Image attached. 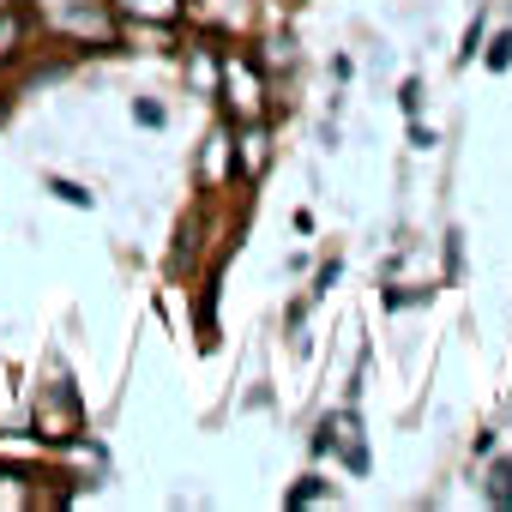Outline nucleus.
<instances>
[{
    "label": "nucleus",
    "instance_id": "f257e3e1",
    "mask_svg": "<svg viewBox=\"0 0 512 512\" xmlns=\"http://www.w3.org/2000/svg\"><path fill=\"white\" fill-rule=\"evenodd\" d=\"M217 91H223V109L235 121H260L266 115V73H260V61L241 55V49H229L217 61Z\"/></svg>",
    "mask_w": 512,
    "mask_h": 512
},
{
    "label": "nucleus",
    "instance_id": "f03ea898",
    "mask_svg": "<svg viewBox=\"0 0 512 512\" xmlns=\"http://www.w3.org/2000/svg\"><path fill=\"white\" fill-rule=\"evenodd\" d=\"M187 7L199 13L205 31H223V37H253V0H187Z\"/></svg>",
    "mask_w": 512,
    "mask_h": 512
},
{
    "label": "nucleus",
    "instance_id": "7ed1b4c3",
    "mask_svg": "<svg viewBox=\"0 0 512 512\" xmlns=\"http://www.w3.org/2000/svg\"><path fill=\"white\" fill-rule=\"evenodd\" d=\"M109 7L127 19V25H175L187 13V0H109Z\"/></svg>",
    "mask_w": 512,
    "mask_h": 512
},
{
    "label": "nucleus",
    "instance_id": "20e7f679",
    "mask_svg": "<svg viewBox=\"0 0 512 512\" xmlns=\"http://www.w3.org/2000/svg\"><path fill=\"white\" fill-rule=\"evenodd\" d=\"M37 428H43V440H73V428H79V398H73V392H49Z\"/></svg>",
    "mask_w": 512,
    "mask_h": 512
},
{
    "label": "nucleus",
    "instance_id": "39448f33",
    "mask_svg": "<svg viewBox=\"0 0 512 512\" xmlns=\"http://www.w3.org/2000/svg\"><path fill=\"white\" fill-rule=\"evenodd\" d=\"M229 151H235L241 175H260L266 169V127L260 121H241V133H229Z\"/></svg>",
    "mask_w": 512,
    "mask_h": 512
},
{
    "label": "nucleus",
    "instance_id": "423d86ee",
    "mask_svg": "<svg viewBox=\"0 0 512 512\" xmlns=\"http://www.w3.org/2000/svg\"><path fill=\"white\" fill-rule=\"evenodd\" d=\"M61 31L91 37V43H109V19H103L97 7H67V13H61Z\"/></svg>",
    "mask_w": 512,
    "mask_h": 512
},
{
    "label": "nucleus",
    "instance_id": "0eeeda50",
    "mask_svg": "<svg viewBox=\"0 0 512 512\" xmlns=\"http://www.w3.org/2000/svg\"><path fill=\"white\" fill-rule=\"evenodd\" d=\"M19 43H25V7L13 0V7H0V67L19 55Z\"/></svg>",
    "mask_w": 512,
    "mask_h": 512
},
{
    "label": "nucleus",
    "instance_id": "6e6552de",
    "mask_svg": "<svg viewBox=\"0 0 512 512\" xmlns=\"http://www.w3.org/2000/svg\"><path fill=\"white\" fill-rule=\"evenodd\" d=\"M482 494H488V506H512V452L488 464V482H482Z\"/></svg>",
    "mask_w": 512,
    "mask_h": 512
},
{
    "label": "nucleus",
    "instance_id": "1a4fd4ad",
    "mask_svg": "<svg viewBox=\"0 0 512 512\" xmlns=\"http://www.w3.org/2000/svg\"><path fill=\"white\" fill-rule=\"evenodd\" d=\"M199 169H205V181H223V175H229V133H211V139H205Z\"/></svg>",
    "mask_w": 512,
    "mask_h": 512
},
{
    "label": "nucleus",
    "instance_id": "9d476101",
    "mask_svg": "<svg viewBox=\"0 0 512 512\" xmlns=\"http://www.w3.org/2000/svg\"><path fill=\"white\" fill-rule=\"evenodd\" d=\"M25 500H31L25 476H19V470H0V512H13V506H25Z\"/></svg>",
    "mask_w": 512,
    "mask_h": 512
},
{
    "label": "nucleus",
    "instance_id": "9b49d317",
    "mask_svg": "<svg viewBox=\"0 0 512 512\" xmlns=\"http://www.w3.org/2000/svg\"><path fill=\"white\" fill-rule=\"evenodd\" d=\"M482 61H488L494 73H506V67H512V31H500V37L488 43V55H482Z\"/></svg>",
    "mask_w": 512,
    "mask_h": 512
},
{
    "label": "nucleus",
    "instance_id": "f8f14e48",
    "mask_svg": "<svg viewBox=\"0 0 512 512\" xmlns=\"http://www.w3.org/2000/svg\"><path fill=\"white\" fill-rule=\"evenodd\" d=\"M133 121H139V127H163L169 115H163V103H151V97H139V103H133Z\"/></svg>",
    "mask_w": 512,
    "mask_h": 512
},
{
    "label": "nucleus",
    "instance_id": "ddd939ff",
    "mask_svg": "<svg viewBox=\"0 0 512 512\" xmlns=\"http://www.w3.org/2000/svg\"><path fill=\"white\" fill-rule=\"evenodd\" d=\"M308 500H326V482H302V488H290V506H308Z\"/></svg>",
    "mask_w": 512,
    "mask_h": 512
},
{
    "label": "nucleus",
    "instance_id": "4468645a",
    "mask_svg": "<svg viewBox=\"0 0 512 512\" xmlns=\"http://www.w3.org/2000/svg\"><path fill=\"white\" fill-rule=\"evenodd\" d=\"M211 79H217V61L199 55V61H193V85H211Z\"/></svg>",
    "mask_w": 512,
    "mask_h": 512
},
{
    "label": "nucleus",
    "instance_id": "2eb2a0df",
    "mask_svg": "<svg viewBox=\"0 0 512 512\" xmlns=\"http://www.w3.org/2000/svg\"><path fill=\"white\" fill-rule=\"evenodd\" d=\"M55 193H61V199H73V205H91V193H85V187H73V181H55Z\"/></svg>",
    "mask_w": 512,
    "mask_h": 512
},
{
    "label": "nucleus",
    "instance_id": "dca6fc26",
    "mask_svg": "<svg viewBox=\"0 0 512 512\" xmlns=\"http://www.w3.org/2000/svg\"><path fill=\"white\" fill-rule=\"evenodd\" d=\"M0 121H7V103H0Z\"/></svg>",
    "mask_w": 512,
    "mask_h": 512
}]
</instances>
